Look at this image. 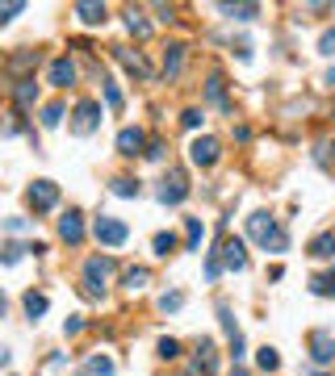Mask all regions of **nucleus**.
<instances>
[{
    "label": "nucleus",
    "instance_id": "obj_24",
    "mask_svg": "<svg viewBox=\"0 0 335 376\" xmlns=\"http://www.w3.org/2000/svg\"><path fill=\"white\" fill-rule=\"evenodd\" d=\"M47 297H42V293H25V314H30V318H42V314H47Z\"/></svg>",
    "mask_w": 335,
    "mask_h": 376
},
{
    "label": "nucleus",
    "instance_id": "obj_10",
    "mask_svg": "<svg viewBox=\"0 0 335 376\" xmlns=\"http://www.w3.org/2000/svg\"><path fill=\"white\" fill-rule=\"evenodd\" d=\"M113 59L126 67V71H135L139 80H151V63H147L139 50H130V47H113Z\"/></svg>",
    "mask_w": 335,
    "mask_h": 376
},
{
    "label": "nucleus",
    "instance_id": "obj_29",
    "mask_svg": "<svg viewBox=\"0 0 335 376\" xmlns=\"http://www.w3.org/2000/svg\"><path fill=\"white\" fill-rule=\"evenodd\" d=\"M256 360H260V368H264V372H277V368H281V356H277L273 347H260V356H256Z\"/></svg>",
    "mask_w": 335,
    "mask_h": 376
},
{
    "label": "nucleus",
    "instance_id": "obj_15",
    "mask_svg": "<svg viewBox=\"0 0 335 376\" xmlns=\"http://www.w3.org/2000/svg\"><path fill=\"white\" fill-rule=\"evenodd\" d=\"M76 17H80L84 25H105V21H109V8H105V4H93V0H80V4H76Z\"/></svg>",
    "mask_w": 335,
    "mask_h": 376
},
{
    "label": "nucleus",
    "instance_id": "obj_16",
    "mask_svg": "<svg viewBox=\"0 0 335 376\" xmlns=\"http://www.w3.org/2000/svg\"><path fill=\"white\" fill-rule=\"evenodd\" d=\"M13 96H17V105H21V109H30V105L38 100V84H34V76H21V80L13 84Z\"/></svg>",
    "mask_w": 335,
    "mask_h": 376
},
{
    "label": "nucleus",
    "instance_id": "obj_1",
    "mask_svg": "<svg viewBox=\"0 0 335 376\" xmlns=\"http://www.w3.org/2000/svg\"><path fill=\"white\" fill-rule=\"evenodd\" d=\"M247 235H251L256 247H264V251H268V247H273V251H285L289 247V235L277 226V218H268V213H251V218H247Z\"/></svg>",
    "mask_w": 335,
    "mask_h": 376
},
{
    "label": "nucleus",
    "instance_id": "obj_20",
    "mask_svg": "<svg viewBox=\"0 0 335 376\" xmlns=\"http://www.w3.org/2000/svg\"><path fill=\"white\" fill-rule=\"evenodd\" d=\"M310 255H319V259H335V235H319L310 242Z\"/></svg>",
    "mask_w": 335,
    "mask_h": 376
},
{
    "label": "nucleus",
    "instance_id": "obj_39",
    "mask_svg": "<svg viewBox=\"0 0 335 376\" xmlns=\"http://www.w3.org/2000/svg\"><path fill=\"white\" fill-rule=\"evenodd\" d=\"M319 50H323V54H335V25H331V30H323V38H319Z\"/></svg>",
    "mask_w": 335,
    "mask_h": 376
},
{
    "label": "nucleus",
    "instance_id": "obj_27",
    "mask_svg": "<svg viewBox=\"0 0 335 376\" xmlns=\"http://www.w3.org/2000/svg\"><path fill=\"white\" fill-rule=\"evenodd\" d=\"M222 13H227V17H235V21H251L260 8H256V4H239V8H235V4H222Z\"/></svg>",
    "mask_w": 335,
    "mask_h": 376
},
{
    "label": "nucleus",
    "instance_id": "obj_7",
    "mask_svg": "<svg viewBox=\"0 0 335 376\" xmlns=\"http://www.w3.org/2000/svg\"><path fill=\"white\" fill-rule=\"evenodd\" d=\"M218 155H222V146H218V139H193V146H189V159L197 163V168H214L218 163Z\"/></svg>",
    "mask_w": 335,
    "mask_h": 376
},
{
    "label": "nucleus",
    "instance_id": "obj_42",
    "mask_svg": "<svg viewBox=\"0 0 335 376\" xmlns=\"http://www.w3.org/2000/svg\"><path fill=\"white\" fill-rule=\"evenodd\" d=\"M231 356L243 360V334H231Z\"/></svg>",
    "mask_w": 335,
    "mask_h": 376
},
{
    "label": "nucleus",
    "instance_id": "obj_45",
    "mask_svg": "<svg viewBox=\"0 0 335 376\" xmlns=\"http://www.w3.org/2000/svg\"><path fill=\"white\" fill-rule=\"evenodd\" d=\"M4 310H8V301H4V293H0V318H4Z\"/></svg>",
    "mask_w": 335,
    "mask_h": 376
},
{
    "label": "nucleus",
    "instance_id": "obj_44",
    "mask_svg": "<svg viewBox=\"0 0 335 376\" xmlns=\"http://www.w3.org/2000/svg\"><path fill=\"white\" fill-rule=\"evenodd\" d=\"M0 364H8V347H0Z\"/></svg>",
    "mask_w": 335,
    "mask_h": 376
},
{
    "label": "nucleus",
    "instance_id": "obj_8",
    "mask_svg": "<svg viewBox=\"0 0 335 376\" xmlns=\"http://www.w3.org/2000/svg\"><path fill=\"white\" fill-rule=\"evenodd\" d=\"M214 368H218V351H214L210 339H201V343H197V356H193L189 376H214Z\"/></svg>",
    "mask_w": 335,
    "mask_h": 376
},
{
    "label": "nucleus",
    "instance_id": "obj_17",
    "mask_svg": "<svg viewBox=\"0 0 335 376\" xmlns=\"http://www.w3.org/2000/svg\"><path fill=\"white\" fill-rule=\"evenodd\" d=\"M38 59H42L38 50H17V54L8 59V71H13V76L21 80V71H30V67H38Z\"/></svg>",
    "mask_w": 335,
    "mask_h": 376
},
{
    "label": "nucleus",
    "instance_id": "obj_23",
    "mask_svg": "<svg viewBox=\"0 0 335 376\" xmlns=\"http://www.w3.org/2000/svg\"><path fill=\"white\" fill-rule=\"evenodd\" d=\"M310 293H314V297H335V272L314 276V281H310Z\"/></svg>",
    "mask_w": 335,
    "mask_h": 376
},
{
    "label": "nucleus",
    "instance_id": "obj_3",
    "mask_svg": "<svg viewBox=\"0 0 335 376\" xmlns=\"http://www.w3.org/2000/svg\"><path fill=\"white\" fill-rule=\"evenodd\" d=\"M101 117H105V109H101L96 100H80V105H76V113H72V130L84 139V134H93L96 126H101Z\"/></svg>",
    "mask_w": 335,
    "mask_h": 376
},
{
    "label": "nucleus",
    "instance_id": "obj_33",
    "mask_svg": "<svg viewBox=\"0 0 335 376\" xmlns=\"http://www.w3.org/2000/svg\"><path fill=\"white\" fill-rule=\"evenodd\" d=\"M181 305H185V293H164V297H159V310H164V314H168V310H181Z\"/></svg>",
    "mask_w": 335,
    "mask_h": 376
},
{
    "label": "nucleus",
    "instance_id": "obj_31",
    "mask_svg": "<svg viewBox=\"0 0 335 376\" xmlns=\"http://www.w3.org/2000/svg\"><path fill=\"white\" fill-rule=\"evenodd\" d=\"M59 122H63V105H47V109H42V126H47V130H55Z\"/></svg>",
    "mask_w": 335,
    "mask_h": 376
},
{
    "label": "nucleus",
    "instance_id": "obj_2",
    "mask_svg": "<svg viewBox=\"0 0 335 376\" xmlns=\"http://www.w3.org/2000/svg\"><path fill=\"white\" fill-rule=\"evenodd\" d=\"M93 235H96V242H101V247H122V242L130 238V230H126V222H122V218L101 213V218L93 222Z\"/></svg>",
    "mask_w": 335,
    "mask_h": 376
},
{
    "label": "nucleus",
    "instance_id": "obj_5",
    "mask_svg": "<svg viewBox=\"0 0 335 376\" xmlns=\"http://www.w3.org/2000/svg\"><path fill=\"white\" fill-rule=\"evenodd\" d=\"M155 196H159L164 205H181V201L189 196V184H185V176H181V172H168V176L159 180V188H155Z\"/></svg>",
    "mask_w": 335,
    "mask_h": 376
},
{
    "label": "nucleus",
    "instance_id": "obj_6",
    "mask_svg": "<svg viewBox=\"0 0 335 376\" xmlns=\"http://www.w3.org/2000/svg\"><path fill=\"white\" fill-rule=\"evenodd\" d=\"M30 205H34V213H47L59 205V184L55 180H34L30 184Z\"/></svg>",
    "mask_w": 335,
    "mask_h": 376
},
{
    "label": "nucleus",
    "instance_id": "obj_11",
    "mask_svg": "<svg viewBox=\"0 0 335 376\" xmlns=\"http://www.w3.org/2000/svg\"><path fill=\"white\" fill-rule=\"evenodd\" d=\"M310 360H314V364H331L335 360L331 330H314V334H310Z\"/></svg>",
    "mask_w": 335,
    "mask_h": 376
},
{
    "label": "nucleus",
    "instance_id": "obj_41",
    "mask_svg": "<svg viewBox=\"0 0 335 376\" xmlns=\"http://www.w3.org/2000/svg\"><path fill=\"white\" fill-rule=\"evenodd\" d=\"M181 122H185L189 130H197V126H201V109H185V117H181Z\"/></svg>",
    "mask_w": 335,
    "mask_h": 376
},
{
    "label": "nucleus",
    "instance_id": "obj_38",
    "mask_svg": "<svg viewBox=\"0 0 335 376\" xmlns=\"http://www.w3.org/2000/svg\"><path fill=\"white\" fill-rule=\"evenodd\" d=\"M218 318H222V327L231 330V334H239V330H235V314H231V305H227V301L218 305Z\"/></svg>",
    "mask_w": 335,
    "mask_h": 376
},
{
    "label": "nucleus",
    "instance_id": "obj_19",
    "mask_svg": "<svg viewBox=\"0 0 335 376\" xmlns=\"http://www.w3.org/2000/svg\"><path fill=\"white\" fill-rule=\"evenodd\" d=\"M201 235H205L201 218H189V222H185V251H197V247H201Z\"/></svg>",
    "mask_w": 335,
    "mask_h": 376
},
{
    "label": "nucleus",
    "instance_id": "obj_22",
    "mask_svg": "<svg viewBox=\"0 0 335 376\" xmlns=\"http://www.w3.org/2000/svg\"><path fill=\"white\" fill-rule=\"evenodd\" d=\"M147 281H151V272H147V268H126V272H122V284H126V288H135V293L147 288Z\"/></svg>",
    "mask_w": 335,
    "mask_h": 376
},
{
    "label": "nucleus",
    "instance_id": "obj_21",
    "mask_svg": "<svg viewBox=\"0 0 335 376\" xmlns=\"http://www.w3.org/2000/svg\"><path fill=\"white\" fill-rule=\"evenodd\" d=\"M205 93L214 105H222V109H231V100H227V84H222V76H210V84H205Z\"/></svg>",
    "mask_w": 335,
    "mask_h": 376
},
{
    "label": "nucleus",
    "instance_id": "obj_9",
    "mask_svg": "<svg viewBox=\"0 0 335 376\" xmlns=\"http://www.w3.org/2000/svg\"><path fill=\"white\" fill-rule=\"evenodd\" d=\"M218 264H222V268H231V272H243V268H247V251H243V238H227V242L218 247Z\"/></svg>",
    "mask_w": 335,
    "mask_h": 376
},
{
    "label": "nucleus",
    "instance_id": "obj_35",
    "mask_svg": "<svg viewBox=\"0 0 335 376\" xmlns=\"http://www.w3.org/2000/svg\"><path fill=\"white\" fill-rule=\"evenodd\" d=\"M159 356H164V360H176V356H181V343H176V339H159Z\"/></svg>",
    "mask_w": 335,
    "mask_h": 376
},
{
    "label": "nucleus",
    "instance_id": "obj_34",
    "mask_svg": "<svg viewBox=\"0 0 335 376\" xmlns=\"http://www.w3.org/2000/svg\"><path fill=\"white\" fill-rule=\"evenodd\" d=\"M17 13H25V4H21V0H13V4H0V25H8Z\"/></svg>",
    "mask_w": 335,
    "mask_h": 376
},
{
    "label": "nucleus",
    "instance_id": "obj_25",
    "mask_svg": "<svg viewBox=\"0 0 335 376\" xmlns=\"http://www.w3.org/2000/svg\"><path fill=\"white\" fill-rule=\"evenodd\" d=\"M126 30H130L135 38H147V34H151V25H147V21H143V13H135V8L126 13Z\"/></svg>",
    "mask_w": 335,
    "mask_h": 376
},
{
    "label": "nucleus",
    "instance_id": "obj_37",
    "mask_svg": "<svg viewBox=\"0 0 335 376\" xmlns=\"http://www.w3.org/2000/svg\"><path fill=\"white\" fill-rule=\"evenodd\" d=\"M4 230H8V235H21V230H30V218H4Z\"/></svg>",
    "mask_w": 335,
    "mask_h": 376
},
{
    "label": "nucleus",
    "instance_id": "obj_18",
    "mask_svg": "<svg viewBox=\"0 0 335 376\" xmlns=\"http://www.w3.org/2000/svg\"><path fill=\"white\" fill-rule=\"evenodd\" d=\"M181 63H185V47H181V42H172L168 54H164V76H168V80H176V76H181Z\"/></svg>",
    "mask_w": 335,
    "mask_h": 376
},
{
    "label": "nucleus",
    "instance_id": "obj_47",
    "mask_svg": "<svg viewBox=\"0 0 335 376\" xmlns=\"http://www.w3.org/2000/svg\"><path fill=\"white\" fill-rule=\"evenodd\" d=\"M231 376H247V372H243V368H235V372H231Z\"/></svg>",
    "mask_w": 335,
    "mask_h": 376
},
{
    "label": "nucleus",
    "instance_id": "obj_36",
    "mask_svg": "<svg viewBox=\"0 0 335 376\" xmlns=\"http://www.w3.org/2000/svg\"><path fill=\"white\" fill-rule=\"evenodd\" d=\"M105 100H109V109H122V88L109 84V80H105Z\"/></svg>",
    "mask_w": 335,
    "mask_h": 376
},
{
    "label": "nucleus",
    "instance_id": "obj_28",
    "mask_svg": "<svg viewBox=\"0 0 335 376\" xmlns=\"http://www.w3.org/2000/svg\"><path fill=\"white\" fill-rule=\"evenodd\" d=\"M89 376H113V360L109 356H93L89 360Z\"/></svg>",
    "mask_w": 335,
    "mask_h": 376
},
{
    "label": "nucleus",
    "instance_id": "obj_4",
    "mask_svg": "<svg viewBox=\"0 0 335 376\" xmlns=\"http://www.w3.org/2000/svg\"><path fill=\"white\" fill-rule=\"evenodd\" d=\"M109 276H113V259H109V255H93V259L84 264V284H89L84 293L96 297V293H101V284L109 281Z\"/></svg>",
    "mask_w": 335,
    "mask_h": 376
},
{
    "label": "nucleus",
    "instance_id": "obj_13",
    "mask_svg": "<svg viewBox=\"0 0 335 376\" xmlns=\"http://www.w3.org/2000/svg\"><path fill=\"white\" fill-rule=\"evenodd\" d=\"M50 84H55V88H67V84H76V63H72L67 54H59V59L50 63Z\"/></svg>",
    "mask_w": 335,
    "mask_h": 376
},
{
    "label": "nucleus",
    "instance_id": "obj_30",
    "mask_svg": "<svg viewBox=\"0 0 335 376\" xmlns=\"http://www.w3.org/2000/svg\"><path fill=\"white\" fill-rule=\"evenodd\" d=\"M172 251H176V235H155V255H164V259H168Z\"/></svg>",
    "mask_w": 335,
    "mask_h": 376
},
{
    "label": "nucleus",
    "instance_id": "obj_14",
    "mask_svg": "<svg viewBox=\"0 0 335 376\" xmlns=\"http://www.w3.org/2000/svg\"><path fill=\"white\" fill-rule=\"evenodd\" d=\"M143 142H147V134L139 126H122V134H118V155H139Z\"/></svg>",
    "mask_w": 335,
    "mask_h": 376
},
{
    "label": "nucleus",
    "instance_id": "obj_12",
    "mask_svg": "<svg viewBox=\"0 0 335 376\" xmlns=\"http://www.w3.org/2000/svg\"><path fill=\"white\" fill-rule=\"evenodd\" d=\"M59 238H63V242H72V247H76V242H84V218H80L76 209H67V213L59 218Z\"/></svg>",
    "mask_w": 335,
    "mask_h": 376
},
{
    "label": "nucleus",
    "instance_id": "obj_43",
    "mask_svg": "<svg viewBox=\"0 0 335 376\" xmlns=\"http://www.w3.org/2000/svg\"><path fill=\"white\" fill-rule=\"evenodd\" d=\"M143 155H147V159H164V142H151Z\"/></svg>",
    "mask_w": 335,
    "mask_h": 376
},
{
    "label": "nucleus",
    "instance_id": "obj_32",
    "mask_svg": "<svg viewBox=\"0 0 335 376\" xmlns=\"http://www.w3.org/2000/svg\"><path fill=\"white\" fill-rule=\"evenodd\" d=\"M25 251H30V247H17V242H8V247L0 251V264H17V259H21Z\"/></svg>",
    "mask_w": 335,
    "mask_h": 376
},
{
    "label": "nucleus",
    "instance_id": "obj_40",
    "mask_svg": "<svg viewBox=\"0 0 335 376\" xmlns=\"http://www.w3.org/2000/svg\"><path fill=\"white\" fill-rule=\"evenodd\" d=\"M222 276V264H218V255H210L205 259V281H218Z\"/></svg>",
    "mask_w": 335,
    "mask_h": 376
},
{
    "label": "nucleus",
    "instance_id": "obj_46",
    "mask_svg": "<svg viewBox=\"0 0 335 376\" xmlns=\"http://www.w3.org/2000/svg\"><path fill=\"white\" fill-rule=\"evenodd\" d=\"M327 84H331V88H335V71H327Z\"/></svg>",
    "mask_w": 335,
    "mask_h": 376
},
{
    "label": "nucleus",
    "instance_id": "obj_26",
    "mask_svg": "<svg viewBox=\"0 0 335 376\" xmlns=\"http://www.w3.org/2000/svg\"><path fill=\"white\" fill-rule=\"evenodd\" d=\"M113 196H139V180H130V176H113Z\"/></svg>",
    "mask_w": 335,
    "mask_h": 376
}]
</instances>
